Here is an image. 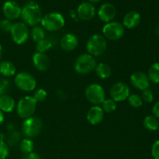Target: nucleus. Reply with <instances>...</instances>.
Here are the masks:
<instances>
[{
	"label": "nucleus",
	"instance_id": "obj_1",
	"mask_svg": "<svg viewBox=\"0 0 159 159\" xmlns=\"http://www.w3.org/2000/svg\"><path fill=\"white\" fill-rule=\"evenodd\" d=\"M42 11L35 2H28L21 10L20 18L26 26H35L41 22Z\"/></svg>",
	"mask_w": 159,
	"mask_h": 159
},
{
	"label": "nucleus",
	"instance_id": "obj_2",
	"mask_svg": "<svg viewBox=\"0 0 159 159\" xmlns=\"http://www.w3.org/2000/svg\"><path fill=\"white\" fill-rule=\"evenodd\" d=\"M65 18L59 12H49L42 17L40 23L43 30L54 32L63 28L65 26Z\"/></svg>",
	"mask_w": 159,
	"mask_h": 159
},
{
	"label": "nucleus",
	"instance_id": "obj_3",
	"mask_svg": "<svg viewBox=\"0 0 159 159\" xmlns=\"http://www.w3.org/2000/svg\"><path fill=\"white\" fill-rule=\"evenodd\" d=\"M106 38L100 34H94L88 39L86 43L87 51L93 57L102 55L107 50Z\"/></svg>",
	"mask_w": 159,
	"mask_h": 159
},
{
	"label": "nucleus",
	"instance_id": "obj_4",
	"mask_svg": "<svg viewBox=\"0 0 159 159\" xmlns=\"http://www.w3.org/2000/svg\"><path fill=\"white\" fill-rule=\"evenodd\" d=\"M96 61L89 54H82L77 57L74 65L75 71L81 75H86L95 70Z\"/></svg>",
	"mask_w": 159,
	"mask_h": 159
},
{
	"label": "nucleus",
	"instance_id": "obj_5",
	"mask_svg": "<svg viewBox=\"0 0 159 159\" xmlns=\"http://www.w3.org/2000/svg\"><path fill=\"white\" fill-rule=\"evenodd\" d=\"M43 130V122L38 117H29L25 119L22 124V131L27 138H35Z\"/></svg>",
	"mask_w": 159,
	"mask_h": 159
},
{
	"label": "nucleus",
	"instance_id": "obj_6",
	"mask_svg": "<svg viewBox=\"0 0 159 159\" xmlns=\"http://www.w3.org/2000/svg\"><path fill=\"white\" fill-rule=\"evenodd\" d=\"M37 103L32 96H26L19 100L16 106V113L22 119L31 117L37 109Z\"/></svg>",
	"mask_w": 159,
	"mask_h": 159
},
{
	"label": "nucleus",
	"instance_id": "obj_7",
	"mask_svg": "<svg viewBox=\"0 0 159 159\" xmlns=\"http://www.w3.org/2000/svg\"><path fill=\"white\" fill-rule=\"evenodd\" d=\"M14 82L17 88L24 92L34 91L37 86V81L35 78L26 71L18 73L16 75Z\"/></svg>",
	"mask_w": 159,
	"mask_h": 159
},
{
	"label": "nucleus",
	"instance_id": "obj_8",
	"mask_svg": "<svg viewBox=\"0 0 159 159\" xmlns=\"http://www.w3.org/2000/svg\"><path fill=\"white\" fill-rule=\"evenodd\" d=\"M85 96L89 102L98 106L105 100V90L100 85L91 84L85 89Z\"/></svg>",
	"mask_w": 159,
	"mask_h": 159
},
{
	"label": "nucleus",
	"instance_id": "obj_9",
	"mask_svg": "<svg viewBox=\"0 0 159 159\" xmlns=\"http://www.w3.org/2000/svg\"><path fill=\"white\" fill-rule=\"evenodd\" d=\"M102 34L110 40H120L124 34V26L119 22H110L102 27Z\"/></svg>",
	"mask_w": 159,
	"mask_h": 159
},
{
	"label": "nucleus",
	"instance_id": "obj_10",
	"mask_svg": "<svg viewBox=\"0 0 159 159\" xmlns=\"http://www.w3.org/2000/svg\"><path fill=\"white\" fill-rule=\"evenodd\" d=\"M10 34L12 40L16 44H23L29 38L30 32L28 26H26L23 22H17L13 23Z\"/></svg>",
	"mask_w": 159,
	"mask_h": 159
},
{
	"label": "nucleus",
	"instance_id": "obj_11",
	"mask_svg": "<svg viewBox=\"0 0 159 159\" xmlns=\"http://www.w3.org/2000/svg\"><path fill=\"white\" fill-rule=\"evenodd\" d=\"M110 95L111 99L115 102H122L130 96V87L124 82H116L110 89Z\"/></svg>",
	"mask_w": 159,
	"mask_h": 159
},
{
	"label": "nucleus",
	"instance_id": "obj_12",
	"mask_svg": "<svg viewBox=\"0 0 159 159\" xmlns=\"http://www.w3.org/2000/svg\"><path fill=\"white\" fill-rule=\"evenodd\" d=\"M22 9L16 2L8 0L2 6V12L4 16L9 20H15L20 17Z\"/></svg>",
	"mask_w": 159,
	"mask_h": 159
},
{
	"label": "nucleus",
	"instance_id": "obj_13",
	"mask_svg": "<svg viewBox=\"0 0 159 159\" xmlns=\"http://www.w3.org/2000/svg\"><path fill=\"white\" fill-rule=\"evenodd\" d=\"M116 8L112 3H104L99 7L98 11V16L101 21L104 23H110L116 17Z\"/></svg>",
	"mask_w": 159,
	"mask_h": 159
},
{
	"label": "nucleus",
	"instance_id": "obj_14",
	"mask_svg": "<svg viewBox=\"0 0 159 159\" xmlns=\"http://www.w3.org/2000/svg\"><path fill=\"white\" fill-rule=\"evenodd\" d=\"M130 83L135 89L143 91L149 88L150 80L146 73L142 71H136L130 76Z\"/></svg>",
	"mask_w": 159,
	"mask_h": 159
},
{
	"label": "nucleus",
	"instance_id": "obj_15",
	"mask_svg": "<svg viewBox=\"0 0 159 159\" xmlns=\"http://www.w3.org/2000/svg\"><path fill=\"white\" fill-rule=\"evenodd\" d=\"M77 15L79 18L83 21L91 20L96 16L95 6L89 2H83L78 7Z\"/></svg>",
	"mask_w": 159,
	"mask_h": 159
},
{
	"label": "nucleus",
	"instance_id": "obj_16",
	"mask_svg": "<svg viewBox=\"0 0 159 159\" xmlns=\"http://www.w3.org/2000/svg\"><path fill=\"white\" fill-rule=\"evenodd\" d=\"M33 64L36 69L40 71H45L49 68L50 58L46 54L37 52L33 55Z\"/></svg>",
	"mask_w": 159,
	"mask_h": 159
},
{
	"label": "nucleus",
	"instance_id": "obj_17",
	"mask_svg": "<svg viewBox=\"0 0 159 159\" xmlns=\"http://www.w3.org/2000/svg\"><path fill=\"white\" fill-rule=\"evenodd\" d=\"M104 118V111L102 107L94 106L91 107L87 113V120L92 125H97L100 124Z\"/></svg>",
	"mask_w": 159,
	"mask_h": 159
},
{
	"label": "nucleus",
	"instance_id": "obj_18",
	"mask_svg": "<svg viewBox=\"0 0 159 159\" xmlns=\"http://www.w3.org/2000/svg\"><path fill=\"white\" fill-rule=\"evenodd\" d=\"M141 23V15L136 11L128 12L123 19V26L127 29H134Z\"/></svg>",
	"mask_w": 159,
	"mask_h": 159
},
{
	"label": "nucleus",
	"instance_id": "obj_19",
	"mask_svg": "<svg viewBox=\"0 0 159 159\" xmlns=\"http://www.w3.org/2000/svg\"><path fill=\"white\" fill-rule=\"evenodd\" d=\"M79 39L75 34H67L61 40V48L65 51H72L77 48Z\"/></svg>",
	"mask_w": 159,
	"mask_h": 159
},
{
	"label": "nucleus",
	"instance_id": "obj_20",
	"mask_svg": "<svg viewBox=\"0 0 159 159\" xmlns=\"http://www.w3.org/2000/svg\"><path fill=\"white\" fill-rule=\"evenodd\" d=\"M16 107V102L13 98L6 94L0 96V110L3 113H11Z\"/></svg>",
	"mask_w": 159,
	"mask_h": 159
},
{
	"label": "nucleus",
	"instance_id": "obj_21",
	"mask_svg": "<svg viewBox=\"0 0 159 159\" xmlns=\"http://www.w3.org/2000/svg\"><path fill=\"white\" fill-rule=\"evenodd\" d=\"M16 67L9 61H0V73L5 77H10L16 74Z\"/></svg>",
	"mask_w": 159,
	"mask_h": 159
},
{
	"label": "nucleus",
	"instance_id": "obj_22",
	"mask_svg": "<svg viewBox=\"0 0 159 159\" xmlns=\"http://www.w3.org/2000/svg\"><path fill=\"white\" fill-rule=\"evenodd\" d=\"M95 71H96V75L102 79H108L111 75L112 72L110 67L104 63H99L96 65Z\"/></svg>",
	"mask_w": 159,
	"mask_h": 159
},
{
	"label": "nucleus",
	"instance_id": "obj_23",
	"mask_svg": "<svg viewBox=\"0 0 159 159\" xmlns=\"http://www.w3.org/2000/svg\"><path fill=\"white\" fill-rule=\"evenodd\" d=\"M143 124H144V128L150 131H155V130H158V119L155 117L153 115H149V116H146L143 121Z\"/></svg>",
	"mask_w": 159,
	"mask_h": 159
},
{
	"label": "nucleus",
	"instance_id": "obj_24",
	"mask_svg": "<svg viewBox=\"0 0 159 159\" xmlns=\"http://www.w3.org/2000/svg\"><path fill=\"white\" fill-rule=\"evenodd\" d=\"M147 75L150 82L155 84H159V62H156L151 65Z\"/></svg>",
	"mask_w": 159,
	"mask_h": 159
},
{
	"label": "nucleus",
	"instance_id": "obj_25",
	"mask_svg": "<svg viewBox=\"0 0 159 159\" xmlns=\"http://www.w3.org/2000/svg\"><path fill=\"white\" fill-rule=\"evenodd\" d=\"M20 149L21 152L24 155H28L34 152V143L30 138H24L21 140L20 143Z\"/></svg>",
	"mask_w": 159,
	"mask_h": 159
},
{
	"label": "nucleus",
	"instance_id": "obj_26",
	"mask_svg": "<svg viewBox=\"0 0 159 159\" xmlns=\"http://www.w3.org/2000/svg\"><path fill=\"white\" fill-rule=\"evenodd\" d=\"M21 141V135H20L19 131L9 132V135L6 139V144H8L9 147L15 148L17 145H20V143Z\"/></svg>",
	"mask_w": 159,
	"mask_h": 159
},
{
	"label": "nucleus",
	"instance_id": "obj_27",
	"mask_svg": "<svg viewBox=\"0 0 159 159\" xmlns=\"http://www.w3.org/2000/svg\"><path fill=\"white\" fill-rule=\"evenodd\" d=\"M30 37L34 42L37 43L45 38V33L42 26H35L30 32Z\"/></svg>",
	"mask_w": 159,
	"mask_h": 159
},
{
	"label": "nucleus",
	"instance_id": "obj_28",
	"mask_svg": "<svg viewBox=\"0 0 159 159\" xmlns=\"http://www.w3.org/2000/svg\"><path fill=\"white\" fill-rule=\"evenodd\" d=\"M52 47V43L48 39H43V40H40L39 42H37V45H36V49H37V51L39 53H43L44 54L45 52L49 51L50 49Z\"/></svg>",
	"mask_w": 159,
	"mask_h": 159
},
{
	"label": "nucleus",
	"instance_id": "obj_29",
	"mask_svg": "<svg viewBox=\"0 0 159 159\" xmlns=\"http://www.w3.org/2000/svg\"><path fill=\"white\" fill-rule=\"evenodd\" d=\"M101 105H102V110L106 113H113L116 109V102L112 99H105Z\"/></svg>",
	"mask_w": 159,
	"mask_h": 159
},
{
	"label": "nucleus",
	"instance_id": "obj_30",
	"mask_svg": "<svg viewBox=\"0 0 159 159\" xmlns=\"http://www.w3.org/2000/svg\"><path fill=\"white\" fill-rule=\"evenodd\" d=\"M128 102L132 107L134 108H138L143 105V100L141 99V96L138 94L130 95L128 97Z\"/></svg>",
	"mask_w": 159,
	"mask_h": 159
},
{
	"label": "nucleus",
	"instance_id": "obj_31",
	"mask_svg": "<svg viewBox=\"0 0 159 159\" xmlns=\"http://www.w3.org/2000/svg\"><path fill=\"white\" fill-rule=\"evenodd\" d=\"M47 96H48V93L43 89H39L36 90L35 93H34V98L37 102H42L46 99Z\"/></svg>",
	"mask_w": 159,
	"mask_h": 159
},
{
	"label": "nucleus",
	"instance_id": "obj_32",
	"mask_svg": "<svg viewBox=\"0 0 159 159\" xmlns=\"http://www.w3.org/2000/svg\"><path fill=\"white\" fill-rule=\"evenodd\" d=\"M141 96L143 102L144 101V102H148V103H150V102H152L154 100V93L152 90H151L149 88L143 90Z\"/></svg>",
	"mask_w": 159,
	"mask_h": 159
},
{
	"label": "nucleus",
	"instance_id": "obj_33",
	"mask_svg": "<svg viewBox=\"0 0 159 159\" xmlns=\"http://www.w3.org/2000/svg\"><path fill=\"white\" fill-rule=\"evenodd\" d=\"M9 155V147L4 141H0V159H6Z\"/></svg>",
	"mask_w": 159,
	"mask_h": 159
},
{
	"label": "nucleus",
	"instance_id": "obj_34",
	"mask_svg": "<svg viewBox=\"0 0 159 159\" xmlns=\"http://www.w3.org/2000/svg\"><path fill=\"white\" fill-rule=\"evenodd\" d=\"M10 89V84L9 82L6 79L0 78V96L7 94Z\"/></svg>",
	"mask_w": 159,
	"mask_h": 159
},
{
	"label": "nucleus",
	"instance_id": "obj_35",
	"mask_svg": "<svg viewBox=\"0 0 159 159\" xmlns=\"http://www.w3.org/2000/svg\"><path fill=\"white\" fill-rule=\"evenodd\" d=\"M12 25H13V23H12L11 20L5 19V20L0 21V30L5 33H10Z\"/></svg>",
	"mask_w": 159,
	"mask_h": 159
},
{
	"label": "nucleus",
	"instance_id": "obj_36",
	"mask_svg": "<svg viewBox=\"0 0 159 159\" xmlns=\"http://www.w3.org/2000/svg\"><path fill=\"white\" fill-rule=\"evenodd\" d=\"M152 158L159 159V140L154 142L152 147Z\"/></svg>",
	"mask_w": 159,
	"mask_h": 159
},
{
	"label": "nucleus",
	"instance_id": "obj_37",
	"mask_svg": "<svg viewBox=\"0 0 159 159\" xmlns=\"http://www.w3.org/2000/svg\"><path fill=\"white\" fill-rule=\"evenodd\" d=\"M152 115H153L156 118H159V101L155 102L154 104V106L152 107Z\"/></svg>",
	"mask_w": 159,
	"mask_h": 159
},
{
	"label": "nucleus",
	"instance_id": "obj_38",
	"mask_svg": "<svg viewBox=\"0 0 159 159\" xmlns=\"http://www.w3.org/2000/svg\"><path fill=\"white\" fill-rule=\"evenodd\" d=\"M24 158L26 159H41V157L40 156L38 153L37 152H31V153L28 154V155H26V157Z\"/></svg>",
	"mask_w": 159,
	"mask_h": 159
},
{
	"label": "nucleus",
	"instance_id": "obj_39",
	"mask_svg": "<svg viewBox=\"0 0 159 159\" xmlns=\"http://www.w3.org/2000/svg\"><path fill=\"white\" fill-rule=\"evenodd\" d=\"M7 130H9V132H12L15 130V126L12 124H9L7 125Z\"/></svg>",
	"mask_w": 159,
	"mask_h": 159
},
{
	"label": "nucleus",
	"instance_id": "obj_40",
	"mask_svg": "<svg viewBox=\"0 0 159 159\" xmlns=\"http://www.w3.org/2000/svg\"><path fill=\"white\" fill-rule=\"evenodd\" d=\"M4 121V115H3V112L0 110V125L3 123Z\"/></svg>",
	"mask_w": 159,
	"mask_h": 159
},
{
	"label": "nucleus",
	"instance_id": "obj_41",
	"mask_svg": "<svg viewBox=\"0 0 159 159\" xmlns=\"http://www.w3.org/2000/svg\"><path fill=\"white\" fill-rule=\"evenodd\" d=\"M100 1L101 0H89V2H91L92 4H93V3H97Z\"/></svg>",
	"mask_w": 159,
	"mask_h": 159
},
{
	"label": "nucleus",
	"instance_id": "obj_42",
	"mask_svg": "<svg viewBox=\"0 0 159 159\" xmlns=\"http://www.w3.org/2000/svg\"><path fill=\"white\" fill-rule=\"evenodd\" d=\"M2 48L1 44H0V61L2 58Z\"/></svg>",
	"mask_w": 159,
	"mask_h": 159
},
{
	"label": "nucleus",
	"instance_id": "obj_43",
	"mask_svg": "<svg viewBox=\"0 0 159 159\" xmlns=\"http://www.w3.org/2000/svg\"><path fill=\"white\" fill-rule=\"evenodd\" d=\"M148 159H154V158H148Z\"/></svg>",
	"mask_w": 159,
	"mask_h": 159
},
{
	"label": "nucleus",
	"instance_id": "obj_44",
	"mask_svg": "<svg viewBox=\"0 0 159 159\" xmlns=\"http://www.w3.org/2000/svg\"><path fill=\"white\" fill-rule=\"evenodd\" d=\"M22 159H26V158H22Z\"/></svg>",
	"mask_w": 159,
	"mask_h": 159
},
{
	"label": "nucleus",
	"instance_id": "obj_45",
	"mask_svg": "<svg viewBox=\"0 0 159 159\" xmlns=\"http://www.w3.org/2000/svg\"><path fill=\"white\" fill-rule=\"evenodd\" d=\"M158 130H159V127H158Z\"/></svg>",
	"mask_w": 159,
	"mask_h": 159
}]
</instances>
